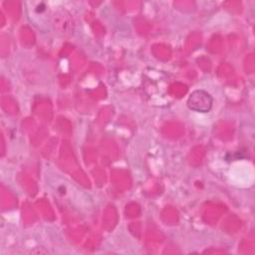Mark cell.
Segmentation results:
<instances>
[{
	"label": "cell",
	"instance_id": "cell-1",
	"mask_svg": "<svg viewBox=\"0 0 255 255\" xmlns=\"http://www.w3.org/2000/svg\"><path fill=\"white\" fill-rule=\"evenodd\" d=\"M212 97L204 90H196L187 99L190 110L198 113H207L212 108Z\"/></svg>",
	"mask_w": 255,
	"mask_h": 255
}]
</instances>
